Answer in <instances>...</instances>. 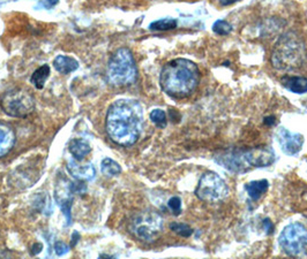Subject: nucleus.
Here are the masks:
<instances>
[{
	"label": "nucleus",
	"instance_id": "nucleus-12",
	"mask_svg": "<svg viewBox=\"0 0 307 259\" xmlns=\"http://www.w3.org/2000/svg\"><path fill=\"white\" fill-rule=\"evenodd\" d=\"M15 144V131L11 125L0 121V158L11 152Z\"/></svg>",
	"mask_w": 307,
	"mask_h": 259
},
{
	"label": "nucleus",
	"instance_id": "nucleus-14",
	"mask_svg": "<svg viewBox=\"0 0 307 259\" xmlns=\"http://www.w3.org/2000/svg\"><path fill=\"white\" fill-rule=\"evenodd\" d=\"M282 84L287 90L303 95L307 92V78L303 76H286L282 78Z\"/></svg>",
	"mask_w": 307,
	"mask_h": 259
},
{
	"label": "nucleus",
	"instance_id": "nucleus-5",
	"mask_svg": "<svg viewBox=\"0 0 307 259\" xmlns=\"http://www.w3.org/2000/svg\"><path fill=\"white\" fill-rule=\"evenodd\" d=\"M106 78L113 87H128L138 79V67L132 52L128 49H119L109 60Z\"/></svg>",
	"mask_w": 307,
	"mask_h": 259
},
{
	"label": "nucleus",
	"instance_id": "nucleus-8",
	"mask_svg": "<svg viewBox=\"0 0 307 259\" xmlns=\"http://www.w3.org/2000/svg\"><path fill=\"white\" fill-rule=\"evenodd\" d=\"M0 105L7 115L13 117H27L35 110L34 97L20 88L5 93Z\"/></svg>",
	"mask_w": 307,
	"mask_h": 259
},
{
	"label": "nucleus",
	"instance_id": "nucleus-22",
	"mask_svg": "<svg viewBox=\"0 0 307 259\" xmlns=\"http://www.w3.org/2000/svg\"><path fill=\"white\" fill-rule=\"evenodd\" d=\"M213 31L217 35L221 36H225L229 35L232 31V26L230 25L227 21L224 20H217L215 23L213 25Z\"/></svg>",
	"mask_w": 307,
	"mask_h": 259
},
{
	"label": "nucleus",
	"instance_id": "nucleus-27",
	"mask_svg": "<svg viewBox=\"0 0 307 259\" xmlns=\"http://www.w3.org/2000/svg\"><path fill=\"white\" fill-rule=\"evenodd\" d=\"M263 226H264V227H266V230H267V233H268V234L273 233L274 226H273V224H272V221H271V220H269V219H264V221H263Z\"/></svg>",
	"mask_w": 307,
	"mask_h": 259
},
{
	"label": "nucleus",
	"instance_id": "nucleus-2",
	"mask_svg": "<svg viewBox=\"0 0 307 259\" xmlns=\"http://www.w3.org/2000/svg\"><path fill=\"white\" fill-rule=\"evenodd\" d=\"M200 82V70L197 64L184 58L167 63L160 75L162 90L176 99L189 97Z\"/></svg>",
	"mask_w": 307,
	"mask_h": 259
},
{
	"label": "nucleus",
	"instance_id": "nucleus-18",
	"mask_svg": "<svg viewBox=\"0 0 307 259\" xmlns=\"http://www.w3.org/2000/svg\"><path fill=\"white\" fill-rule=\"evenodd\" d=\"M50 76V67L48 65L41 66L40 68H37L34 74L31 75L30 82L34 84L36 89H43L45 81Z\"/></svg>",
	"mask_w": 307,
	"mask_h": 259
},
{
	"label": "nucleus",
	"instance_id": "nucleus-19",
	"mask_svg": "<svg viewBox=\"0 0 307 259\" xmlns=\"http://www.w3.org/2000/svg\"><path fill=\"white\" fill-rule=\"evenodd\" d=\"M102 172L106 176H117L122 173V167L113 159L105 158L102 162Z\"/></svg>",
	"mask_w": 307,
	"mask_h": 259
},
{
	"label": "nucleus",
	"instance_id": "nucleus-26",
	"mask_svg": "<svg viewBox=\"0 0 307 259\" xmlns=\"http://www.w3.org/2000/svg\"><path fill=\"white\" fill-rule=\"evenodd\" d=\"M42 249H43V246H42L41 243H36L32 246L31 249V255L35 256V255H39V253L42 251Z\"/></svg>",
	"mask_w": 307,
	"mask_h": 259
},
{
	"label": "nucleus",
	"instance_id": "nucleus-6",
	"mask_svg": "<svg viewBox=\"0 0 307 259\" xmlns=\"http://www.w3.org/2000/svg\"><path fill=\"white\" fill-rule=\"evenodd\" d=\"M164 221L155 211H141L133 216L129 223V232L142 242L150 243L160 236Z\"/></svg>",
	"mask_w": 307,
	"mask_h": 259
},
{
	"label": "nucleus",
	"instance_id": "nucleus-3",
	"mask_svg": "<svg viewBox=\"0 0 307 259\" xmlns=\"http://www.w3.org/2000/svg\"><path fill=\"white\" fill-rule=\"evenodd\" d=\"M214 160L232 173H246L254 168L271 166L275 162V152L268 147L229 149L216 153Z\"/></svg>",
	"mask_w": 307,
	"mask_h": 259
},
{
	"label": "nucleus",
	"instance_id": "nucleus-24",
	"mask_svg": "<svg viewBox=\"0 0 307 259\" xmlns=\"http://www.w3.org/2000/svg\"><path fill=\"white\" fill-rule=\"evenodd\" d=\"M167 206H169V209L171 210V212L175 215L180 214V212H181V200H180V197H178V196L171 197V198L169 200V202H167Z\"/></svg>",
	"mask_w": 307,
	"mask_h": 259
},
{
	"label": "nucleus",
	"instance_id": "nucleus-9",
	"mask_svg": "<svg viewBox=\"0 0 307 259\" xmlns=\"http://www.w3.org/2000/svg\"><path fill=\"white\" fill-rule=\"evenodd\" d=\"M278 243L287 256L301 255L307 248V228L299 223L287 225L282 230Z\"/></svg>",
	"mask_w": 307,
	"mask_h": 259
},
{
	"label": "nucleus",
	"instance_id": "nucleus-30",
	"mask_svg": "<svg viewBox=\"0 0 307 259\" xmlns=\"http://www.w3.org/2000/svg\"><path fill=\"white\" fill-rule=\"evenodd\" d=\"M58 2H59V0H45V2H44V6L46 8H52L54 6V5L58 4Z\"/></svg>",
	"mask_w": 307,
	"mask_h": 259
},
{
	"label": "nucleus",
	"instance_id": "nucleus-11",
	"mask_svg": "<svg viewBox=\"0 0 307 259\" xmlns=\"http://www.w3.org/2000/svg\"><path fill=\"white\" fill-rule=\"evenodd\" d=\"M276 138L282 151L287 155H296L304 144V136L298 133H291L284 127H281L276 131Z\"/></svg>",
	"mask_w": 307,
	"mask_h": 259
},
{
	"label": "nucleus",
	"instance_id": "nucleus-1",
	"mask_svg": "<svg viewBox=\"0 0 307 259\" xmlns=\"http://www.w3.org/2000/svg\"><path fill=\"white\" fill-rule=\"evenodd\" d=\"M105 128L116 144L128 148L138 142L143 129L141 104L132 99H119L109 107Z\"/></svg>",
	"mask_w": 307,
	"mask_h": 259
},
{
	"label": "nucleus",
	"instance_id": "nucleus-28",
	"mask_svg": "<svg viewBox=\"0 0 307 259\" xmlns=\"http://www.w3.org/2000/svg\"><path fill=\"white\" fill-rule=\"evenodd\" d=\"M79 238H80V234H79L78 232H73V235H72V242H71V247L74 248L76 246V243L79 241Z\"/></svg>",
	"mask_w": 307,
	"mask_h": 259
},
{
	"label": "nucleus",
	"instance_id": "nucleus-17",
	"mask_svg": "<svg viewBox=\"0 0 307 259\" xmlns=\"http://www.w3.org/2000/svg\"><path fill=\"white\" fill-rule=\"evenodd\" d=\"M269 188V182L267 180H257L247 183L245 186V190L247 191L248 197L252 201H258L266 194Z\"/></svg>",
	"mask_w": 307,
	"mask_h": 259
},
{
	"label": "nucleus",
	"instance_id": "nucleus-23",
	"mask_svg": "<svg viewBox=\"0 0 307 259\" xmlns=\"http://www.w3.org/2000/svg\"><path fill=\"white\" fill-rule=\"evenodd\" d=\"M170 228H171V230H174L176 234H178L183 237H189L190 235L193 234V229L186 224H178V223L171 224Z\"/></svg>",
	"mask_w": 307,
	"mask_h": 259
},
{
	"label": "nucleus",
	"instance_id": "nucleus-15",
	"mask_svg": "<svg viewBox=\"0 0 307 259\" xmlns=\"http://www.w3.org/2000/svg\"><path fill=\"white\" fill-rule=\"evenodd\" d=\"M69 152L72 153L76 162H82V159H85L86 155L91 152V147L87 141L75 138L69 143Z\"/></svg>",
	"mask_w": 307,
	"mask_h": 259
},
{
	"label": "nucleus",
	"instance_id": "nucleus-4",
	"mask_svg": "<svg viewBox=\"0 0 307 259\" xmlns=\"http://www.w3.org/2000/svg\"><path fill=\"white\" fill-rule=\"evenodd\" d=\"M306 59V45L301 37L294 31L283 34L272 52L273 67L281 72H292L301 68Z\"/></svg>",
	"mask_w": 307,
	"mask_h": 259
},
{
	"label": "nucleus",
	"instance_id": "nucleus-7",
	"mask_svg": "<svg viewBox=\"0 0 307 259\" xmlns=\"http://www.w3.org/2000/svg\"><path fill=\"white\" fill-rule=\"evenodd\" d=\"M229 195L225 181L215 172H206L200 177L195 189V196L207 203H218Z\"/></svg>",
	"mask_w": 307,
	"mask_h": 259
},
{
	"label": "nucleus",
	"instance_id": "nucleus-21",
	"mask_svg": "<svg viewBox=\"0 0 307 259\" xmlns=\"http://www.w3.org/2000/svg\"><path fill=\"white\" fill-rule=\"evenodd\" d=\"M149 116H150V120L152 121V124H155L158 128H164L166 126V122H167L166 114L163 110H158V108H156V110L151 111Z\"/></svg>",
	"mask_w": 307,
	"mask_h": 259
},
{
	"label": "nucleus",
	"instance_id": "nucleus-13",
	"mask_svg": "<svg viewBox=\"0 0 307 259\" xmlns=\"http://www.w3.org/2000/svg\"><path fill=\"white\" fill-rule=\"evenodd\" d=\"M67 169L71 175L81 181H89L94 178L96 174V169L91 164L79 165L75 162H69L67 164Z\"/></svg>",
	"mask_w": 307,
	"mask_h": 259
},
{
	"label": "nucleus",
	"instance_id": "nucleus-16",
	"mask_svg": "<svg viewBox=\"0 0 307 259\" xmlns=\"http://www.w3.org/2000/svg\"><path fill=\"white\" fill-rule=\"evenodd\" d=\"M53 65L55 70L62 74H69L79 67L78 61L68 55H57L53 60Z\"/></svg>",
	"mask_w": 307,
	"mask_h": 259
},
{
	"label": "nucleus",
	"instance_id": "nucleus-29",
	"mask_svg": "<svg viewBox=\"0 0 307 259\" xmlns=\"http://www.w3.org/2000/svg\"><path fill=\"white\" fill-rule=\"evenodd\" d=\"M222 6H230V5H234L236 3L240 2V0H218Z\"/></svg>",
	"mask_w": 307,
	"mask_h": 259
},
{
	"label": "nucleus",
	"instance_id": "nucleus-10",
	"mask_svg": "<svg viewBox=\"0 0 307 259\" xmlns=\"http://www.w3.org/2000/svg\"><path fill=\"white\" fill-rule=\"evenodd\" d=\"M74 192L71 189V182L66 177L59 176L55 182L54 198L67 219V225L71 224V209L73 204Z\"/></svg>",
	"mask_w": 307,
	"mask_h": 259
},
{
	"label": "nucleus",
	"instance_id": "nucleus-25",
	"mask_svg": "<svg viewBox=\"0 0 307 259\" xmlns=\"http://www.w3.org/2000/svg\"><path fill=\"white\" fill-rule=\"evenodd\" d=\"M68 250H69L68 246H67V244H65L64 242H57L54 244V251L58 256L66 255V253L68 252Z\"/></svg>",
	"mask_w": 307,
	"mask_h": 259
},
{
	"label": "nucleus",
	"instance_id": "nucleus-20",
	"mask_svg": "<svg viewBox=\"0 0 307 259\" xmlns=\"http://www.w3.org/2000/svg\"><path fill=\"white\" fill-rule=\"evenodd\" d=\"M177 25H178V22H177V20H175V18L166 17L150 23L149 29L156 30V31H166V30L175 29V28H177Z\"/></svg>",
	"mask_w": 307,
	"mask_h": 259
}]
</instances>
